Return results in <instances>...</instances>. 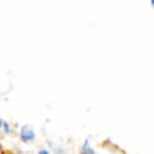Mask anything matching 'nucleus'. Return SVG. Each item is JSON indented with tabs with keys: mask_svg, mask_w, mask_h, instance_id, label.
Wrapping results in <instances>:
<instances>
[{
	"mask_svg": "<svg viewBox=\"0 0 154 154\" xmlns=\"http://www.w3.org/2000/svg\"><path fill=\"white\" fill-rule=\"evenodd\" d=\"M19 136H20V140H22V141H24V142H30V141H32V140L35 138V132H34V130H32L29 125H23Z\"/></svg>",
	"mask_w": 154,
	"mask_h": 154,
	"instance_id": "f257e3e1",
	"label": "nucleus"
},
{
	"mask_svg": "<svg viewBox=\"0 0 154 154\" xmlns=\"http://www.w3.org/2000/svg\"><path fill=\"white\" fill-rule=\"evenodd\" d=\"M83 152H84V153H87V154H95V152L89 147L88 142H85V143H84V146H83Z\"/></svg>",
	"mask_w": 154,
	"mask_h": 154,
	"instance_id": "f03ea898",
	"label": "nucleus"
},
{
	"mask_svg": "<svg viewBox=\"0 0 154 154\" xmlns=\"http://www.w3.org/2000/svg\"><path fill=\"white\" fill-rule=\"evenodd\" d=\"M0 123H1V129H2L5 132H10V126H8V124H7L5 120H1Z\"/></svg>",
	"mask_w": 154,
	"mask_h": 154,
	"instance_id": "7ed1b4c3",
	"label": "nucleus"
},
{
	"mask_svg": "<svg viewBox=\"0 0 154 154\" xmlns=\"http://www.w3.org/2000/svg\"><path fill=\"white\" fill-rule=\"evenodd\" d=\"M38 154H51L48 150H45V149H42V150H40L38 152Z\"/></svg>",
	"mask_w": 154,
	"mask_h": 154,
	"instance_id": "20e7f679",
	"label": "nucleus"
},
{
	"mask_svg": "<svg viewBox=\"0 0 154 154\" xmlns=\"http://www.w3.org/2000/svg\"><path fill=\"white\" fill-rule=\"evenodd\" d=\"M150 5L154 7V0H150Z\"/></svg>",
	"mask_w": 154,
	"mask_h": 154,
	"instance_id": "39448f33",
	"label": "nucleus"
}]
</instances>
